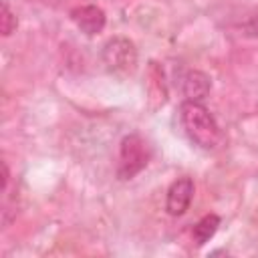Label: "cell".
<instances>
[{
  "label": "cell",
  "mask_w": 258,
  "mask_h": 258,
  "mask_svg": "<svg viewBox=\"0 0 258 258\" xmlns=\"http://www.w3.org/2000/svg\"><path fill=\"white\" fill-rule=\"evenodd\" d=\"M151 157V149L147 145V141L137 135V133H129L121 139L119 145V165H117V177L119 179H131L135 177L139 171H143L149 163Z\"/></svg>",
  "instance_id": "7a4b0ae2"
},
{
  "label": "cell",
  "mask_w": 258,
  "mask_h": 258,
  "mask_svg": "<svg viewBox=\"0 0 258 258\" xmlns=\"http://www.w3.org/2000/svg\"><path fill=\"white\" fill-rule=\"evenodd\" d=\"M16 24H18V20H16L14 12L10 10L8 2L2 0V16H0V28H2V34H4V36H10V34L16 30Z\"/></svg>",
  "instance_id": "ba28073f"
},
{
  "label": "cell",
  "mask_w": 258,
  "mask_h": 258,
  "mask_svg": "<svg viewBox=\"0 0 258 258\" xmlns=\"http://www.w3.org/2000/svg\"><path fill=\"white\" fill-rule=\"evenodd\" d=\"M179 119L189 141L198 147L212 151L222 143V131L214 115L200 101H183L179 105Z\"/></svg>",
  "instance_id": "6da1fadb"
},
{
  "label": "cell",
  "mask_w": 258,
  "mask_h": 258,
  "mask_svg": "<svg viewBox=\"0 0 258 258\" xmlns=\"http://www.w3.org/2000/svg\"><path fill=\"white\" fill-rule=\"evenodd\" d=\"M218 228H220V218L216 214H208L200 222H196V226L191 230L196 246H204L206 242H210L214 238V234L218 232Z\"/></svg>",
  "instance_id": "52a82bcc"
},
{
  "label": "cell",
  "mask_w": 258,
  "mask_h": 258,
  "mask_svg": "<svg viewBox=\"0 0 258 258\" xmlns=\"http://www.w3.org/2000/svg\"><path fill=\"white\" fill-rule=\"evenodd\" d=\"M210 89H212V81L202 71H187L181 79V91L187 101H202L204 97H208Z\"/></svg>",
  "instance_id": "8992f818"
},
{
  "label": "cell",
  "mask_w": 258,
  "mask_h": 258,
  "mask_svg": "<svg viewBox=\"0 0 258 258\" xmlns=\"http://www.w3.org/2000/svg\"><path fill=\"white\" fill-rule=\"evenodd\" d=\"M244 30H246V34H250V36H258V16H252V18L246 22Z\"/></svg>",
  "instance_id": "9c48e42d"
},
{
  "label": "cell",
  "mask_w": 258,
  "mask_h": 258,
  "mask_svg": "<svg viewBox=\"0 0 258 258\" xmlns=\"http://www.w3.org/2000/svg\"><path fill=\"white\" fill-rule=\"evenodd\" d=\"M191 198H194V181L191 177H177L169 187H167V194H165V210L169 216L177 218V216H183L191 204Z\"/></svg>",
  "instance_id": "277c9868"
},
{
  "label": "cell",
  "mask_w": 258,
  "mask_h": 258,
  "mask_svg": "<svg viewBox=\"0 0 258 258\" xmlns=\"http://www.w3.org/2000/svg\"><path fill=\"white\" fill-rule=\"evenodd\" d=\"M71 18L77 24V28L87 36L99 34L107 22L105 12L95 4H87V6H79V8L71 10Z\"/></svg>",
  "instance_id": "5b68a950"
},
{
  "label": "cell",
  "mask_w": 258,
  "mask_h": 258,
  "mask_svg": "<svg viewBox=\"0 0 258 258\" xmlns=\"http://www.w3.org/2000/svg\"><path fill=\"white\" fill-rule=\"evenodd\" d=\"M103 62L113 73H125L131 71L137 62V50L135 44L125 36H113L103 46Z\"/></svg>",
  "instance_id": "3957f363"
}]
</instances>
